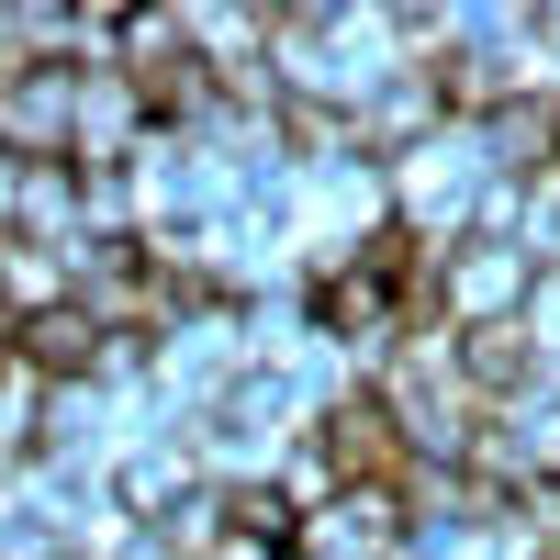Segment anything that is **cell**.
I'll list each match as a JSON object with an SVG mask.
<instances>
[{
  "instance_id": "cell-4",
  "label": "cell",
  "mask_w": 560,
  "mask_h": 560,
  "mask_svg": "<svg viewBox=\"0 0 560 560\" xmlns=\"http://www.w3.org/2000/svg\"><path fill=\"white\" fill-rule=\"evenodd\" d=\"M12 359L34 370L45 393H90V382H102V359H113V325L90 314V303H45V314L12 325Z\"/></svg>"
},
{
  "instance_id": "cell-3",
  "label": "cell",
  "mask_w": 560,
  "mask_h": 560,
  "mask_svg": "<svg viewBox=\"0 0 560 560\" xmlns=\"http://www.w3.org/2000/svg\"><path fill=\"white\" fill-rule=\"evenodd\" d=\"M202 482H213V471H202V448H191V427H158V438H135V448L113 459V482H102V493L124 504L135 527H168V516H179V504H191Z\"/></svg>"
},
{
  "instance_id": "cell-2",
  "label": "cell",
  "mask_w": 560,
  "mask_h": 560,
  "mask_svg": "<svg viewBox=\"0 0 560 560\" xmlns=\"http://www.w3.org/2000/svg\"><path fill=\"white\" fill-rule=\"evenodd\" d=\"M527 292H538V258L527 247H493V236L438 247V314H448V337H471V325H516Z\"/></svg>"
},
{
  "instance_id": "cell-1",
  "label": "cell",
  "mask_w": 560,
  "mask_h": 560,
  "mask_svg": "<svg viewBox=\"0 0 560 560\" xmlns=\"http://www.w3.org/2000/svg\"><path fill=\"white\" fill-rule=\"evenodd\" d=\"M314 448H325V471H337V493H404V471H415V448H404V415L370 393V382H348L337 404L303 427Z\"/></svg>"
}]
</instances>
